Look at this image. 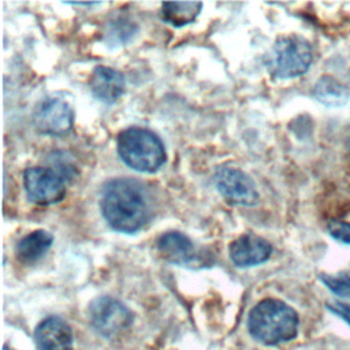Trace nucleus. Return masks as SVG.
Instances as JSON below:
<instances>
[{
  "mask_svg": "<svg viewBox=\"0 0 350 350\" xmlns=\"http://www.w3.org/2000/svg\"><path fill=\"white\" fill-rule=\"evenodd\" d=\"M104 219L113 230L124 234L138 231L149 217L148 196L142 185L134 179L111 180L101 197Z\"/></svg>",
  "mask_w": 350,
  "mask_h": 350,
  "instance_id": "1",
  "label": "nucleus"
},
{
  "mask_svg": "<svg viewBox=\"0 0 350 350\" xmlns=\"http://www.w3.org/2000/svg\"><path fill=\"white\" fill-rule=\"evenodd\" d=\"M299 317L283 301L267 298L260 301L247 317L249 334L267 346L288 342L297 336Z\"/></svg>",
  "mask_w": 350,
  "mask_h": 350,
  "instance_id": "2",
  "label": "nucleus"
},
{
  "mask_svg": "<svg viewBox=\"0 0 350 350\" xmlns=\"http://www.w3.org/2000/svg\"><path fill=\"white\" fill-rule=\"evenodd\" d=\"M116 149L122 161L138 172H154L165 161L161 139L142 127H129L120 131Z\"/></svg>",
  "mask_w": 350,
  "mask_h": 350,
  "instance_id": "3",
  "label": "nucleus"
},
{
  "mask_svg": "<svg viewBox=\"0 0 350 350\" xmlns=\"http://www.w3.org/2000/svg\"><path fill=\"white\" fill-rule=\"evenodd\" d=\"M313 60L309 41L298 34L279 37L265 56V66L275 78H295L308 71Z\"/></svg>",
  "mask_w": 350,
  "mask_h": 350,
  "instance_id": "4",
  "label": "nucleus"
},
{
  "mask_svg": "<svg viewBox=\"0 0 350 350\" xmlns=\"http://www.w3.org/2000/svg\"><path fill=\"white\" fill-rule=\"evenodd\" d=\"M89 319L101 335L111 338L131 325L133 313L120 301L104 295L90 302Z\"/></svg>",
  "mask_w": 350,
  "mask_h": 350,
  "instance_id": "5",
  "label": "nucleus"
},
{
  "mask_svg": "<svg viewBox=\"0 0 350 350\" xmlns=\"http://www.w3.org/2000/svg\"><path fill=\"white\" fill-rule=\"evenodd\" d=\"M23 185L29 200L38 205L59 202L66 196V180L51 167L25 170Z\"/></svg>",
  "mask_w": 350,
  "mask_h": 350,
  "instance_id": "6",
  "label": "nucleus"
},
{
  "mask_svg": "<svg viewBox=\"0 0 350 350\" xmlns=\"http://www.w3.org/2000/svg\"><path fill=\"white\" fill-rule=\"evenodd\" d=\"M31 120L38 133L64 135L72 127L74 111L63 98L45 97L34 107Z\"/></svg>",
  "mask_w": 350,
  "mask_h": 350,
  "instance_id": "7",
  "label": "nucleus"
},
{
  "mask_svg": "<svg viewBox=\"0 0 350 350\" xmlns=\"http://www.w3.org/2000/svg\"><path fill=\"white\" fill-rule=\"evenodd\" d=\"M215 186L217 191L228 201L237 205H256L258 191L253 179L243 171L234 167H221L215 174Z\"/></svg>",
  "mask_w": 350,
  "mask_h": 350,
  "instance_id": "8",
  "label": "nucleus"
},
{
  "mask_svg": "<svg viewBox=\"0 0 350 350\" xmlns=\"http://www.w3.org/2000/svg\"><path fill=\"white\" fill-rule=\"evenodd\" d=\"M272 254V245L254 234H245L228 246V256L237 267H254L265 262Z\"/></svg>",
  "mask_w": 350,
  "mask_h": 350,
  "instance_id": "9",
  "label": "nucleus"
},
{
  "mask_svg": "<svg viewBox=\"0 0 350 350\" xmlns=\"http://www.w3.org/2000/svg\"><path fill=\"white\" fill-rule=\"evenodd\" d=\"M157 250L171 264L182 267L197 265L198 256L193 242L179 231H167L157 239Z\"/></svg>",
  "mask_w": 350,
  "mask_h": 350,
  "instance_id": "10",
  "label": "nucleus"
},
{
  "mask_svg": "<svg viewBox=\"0 0 350 350\" xmlns=\"http://www.w3.org/2000/svg\"><path fill=\"white\" fill-rule=\"evenodd\" d=\"M34 342L38 350H72V332L63 319L51 316L37 325Z\"/></svg>",
  "mask_w": 350,
  "mask_h": 350,
  "instance_id": "11",
  "label": "nucleus"
},
{
  "mask_svg": "<svg viewBox=\"0 0 350 350\" xmlns=\"http://www.w3.org/2000/svg\"><path fill=\"white\" fill-rule=\"evenodd\" d=\"M89 88L97 100L112 104L124 93L126 83L119 71L107 66H97L90 75Z\"/></svg>",
  "mask_w": 350,
  "mask_h": 350,
  "instance_id": "12",
  "label": "nucleus"
},
{
  "mask_svg": "<svg viewBox=\"0 0 350 350\" xmlns=\"http://www.w3.org/2000/svg\"><path fill=\"white\" fill-rule=\"evenodd\" d=\"M53 242L52 234L45 230H36L25 235L15 247L16 258L23 264H33L38 261Z\"/></svg>",
  "mask_w": 350,
  "mask_h": 350,
  "instance_id": "13",
  "label": "nucleus"
},
{
  "mask_svg": "<svg viewBox=\"0 0 350 350\" xmlns=\"http://www.w3.org/2000/svg\"><path fill=\"white\" fill-rule=\"evenodd\" d=\"M201 8V1H167L161 4V19L171 26L182 27L191 23Z\"/></svg>",
  "mask_w": 350,
  "mask_h": 350,
  "instance_id": "14",
  "label": "nucleus"
},
{
  "mask_svg": "<svg viewBox=\"0 0 350 350\" xmlns=\"http://www.w3.org/2000/svg\"><path fill=\"white\" fill-rule=\"evenodd\" d=\"M313 96L324 105L339 107L349 100V90L335 78L324 75L316 82L313 88Z\"/></svg>",
  "mask_w": 350,
  "mask_h": 350,
  "instance_id": "15",
  "label": "nucleus"
},
{
  "mask_svg": "<svg viewBox=\"0 0 350 350\" xmlns=\"http://www.w3.org/2000/svg\"><path fill=\"white\" fill-rule=\"evenodd\" d=\"M320 280L331 293L350 298V272H339L336 275L323 273L320 275Z\"/></svg>",
  "mask_w": 350,
  "mask_h": 350,
  "instance_id": "16",
  "label": "nucleus"
},
{
  "mask_svg": "<svg viewBox=\"0 0 350 350\" xmlns=\"http://www.w3.org/2000/svg\"><path fill=\"white\" fill-rule=\"evenodd\" d=\"M51 168L57 172L66 182L77 175V165L66 152H52L49 156Z\"/></svg>",
  "mask_w": 350,
  "mask_h": 350,
  "instance_id": "17",
  "label": "nucleus"
},
{
  "mask_svg": "<svg viewBox=\"0 0 350 350\" xmlns=\"http://www.w3.org/2000/svg\"><path fill=\"white\" fill-rule=\"evenodd\" d=\"M135 25L124 18H118L109 23L108 38L115 42H126L135 31Z\"/></svg>",
  "mask_w": 350,
  "mask_h": 350,
  "instance_id": "18",
  "label": "nucleus"
},
{
  "mask_svg": "<svg viewBox=\"0 0 350 350\" xmlns=\"http://www.w3.org/2000/svg\"><path fill=\"white\" fill-rule=\"evenodd\" d=\"M327 230L334 239L342 243L350 245V223L349 221L331 220L327 226Z\"/></svg>",
  "mask_w": 350,
  "mask_h": 350,
  "instance_id": "19",
  "label": "nucleus"
},
{
  "mask_svg": "<svg viewBox=\"0 0 350 350\" xmlns=\"http://www.w3.org/2000/svg\"><path fill=\"white\" fill-rule=\"evenodd\" d=\"M327 309L329 312H332L334 314L339 316L342 320H345L350 325V305L349 304L334 301V302L327 304Z\"/></svg>",
  "mask_w": 350,
  "mask_h": 350,
  "instance_id": "20",
  "label": "nucleus"
},
{
  "mask_svg": "<svg viewBox=\"0 0 350 350\" xmlns=\"http://www.w3.org/2000/svg\"><path fill=\"white\" fill-rule=\"evenodd\" d=\"M3 350H12V349H10L8 346H4V347H3Z\"/></svg>",
  "mask_w": 350,
  "mask_h": 350,
  "instance_id": "21",
  "label": "nucleus"
}]
</instances>
